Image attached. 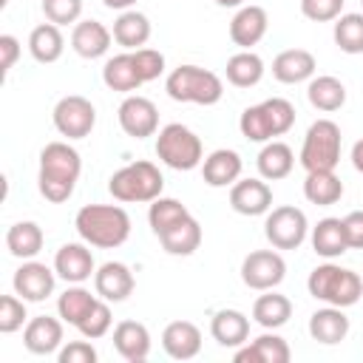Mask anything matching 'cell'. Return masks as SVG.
<instances>
[{
    "mask_svg": "<svg viewBox=\"0 0 363 363\" xmlns=\"http://www.w3.org/2000/svg\"><path fill=\"white\" fill-rule=\"evenodd\" d=\"M346 0H301V14L312 23H332L343 14Z\"/></svg>",
    "mask_w": 363,
    "mask_h": 363,
    "instance_id": "f6af8a7d",
    "label": "cell"
},
{
    "mask_svg": "<svg viewBox=\"0 0 363 363\" xmlns=\"http://www.w3.org/2000/svg\"><path fill=\"white\" fill-rule=\"evenodd\" d=\"M230 207L238 216H264L272 210V187L267 179H238L230 187Z\"/></svg>",
    "mask_w": 363,
    "mask_h": 363,
    "instance_id": "9a60e30c",
    "label": "cell"
},
{
    "mask_svg": "<svg viewBox=\"0 0 363 363\" xmlns=\"http://www.w3.org/2000/svg\"><path fill=\"white\" fill-rule=\"evenodd\" d=\"M284 278H286V261L275 247L272 250H252L241 261V281H244V286H250L255 292L275 289Z\"/></svg>",
    "mask_w": 363,
    "mask_h": 363,
    "instance_id": "8fae6325",
    "label": "cell"
},
{
    "mask_svg": "<svg viewBox=\"0 0 363 363\" xmlns=\"http://www.w3.org/2000/svg\"><path fill=\"white\" fill-rule=\"evenodd\" d=\"M269 28V17L261 6H241L235 11V17L230 20V40L241 48V51H250L252 45H258L264 40Z\"/></svg>",
    "mask_w": 363,
    "mask_h": 363,
    "instance_id": "2e32d148",
    "label": "cell"
},
{
    "mask_svg": "<svg viewBox=\"0 0 363 363\" xmlns=\"http://www.w3.org/2000/svg\"><path fill=\"white\" fill-rule=\"evenodd\" d=\"M82 173V159L68 142H48L40 150L37 187L40 196L51 204H62L74 196V187Z\"/></svg>",
    "mask_w": 363,
    "mask_h": 363,
    "instance_id": "6da1fadb",
    "label": "cell"
},
{
    "mask_svg": "<svg viewBox=\"0 0 363 363\" xmlns=\"http://www.w3.org/2000/svg\"><path fill=\"white\" fill-rule=\"evenodd\" d=\"M190 216V210L179 201V199H170V196H159V199H153L150 201V210H147V224H150V230L156 233V235H162L167 227H173L176 221H182V218H187Z\"/></svg>",
    "mask_w": 363,
    "mask_h": 363,
    "instance_id": "ab89813d",
    "label": "cell"
},
{
    "mask_svg": "<svg viewBox=\"0 0 363 363\" xmlns=\"http://www.w3.org/2000/svg\"><path fill=\"white\" fill-rule=\"evenodd\" d=\"M28 51H31V57H34L37 62H43V65L57 62V60L62 57V51H65V37H62L60 26H54V23H40V26H34L31 34H28Z\"/></svg>",
    "mask_w": 363,
    "mask_h": 363,
    "instance_id": "f1b7e54d",
    "label": "cell"
},
{
    "mask_svg": "<svg viewBox=\"0 0 363 363\" xmlns=\"http://www.w3.org/2000/svg\"><path fill=\"white\" fill-rule=\"evenodd\" d=\"M292 318V301L286 295H278L275 289H267L252 303V320L264 329H281Z\"/></svg>",
    "mask_w": 363,
    "mask_h": 363,
    "instance_id": "836d02e7",
    "label": "cell"
},
{
    "mask_svg": "<svg viewBox=\"0 0 363 363\" xmlns=\"http://www.w3.org/2000/svg\"><path fill=\"white\" fill-rule=\"evenodd\" d=\"M130 54H133V62H136V71H139L142 82H153L164 74V54L162 51L145 45V48H136Z\"/></svg>",
    "mask_w": 363,
    "mask_h": 363,
    "instance_id": "ee69618b",
    "label": "cell"
},
{
    "mask_svg": "<svg viewBox=\"0 0 363 363\" xmlns=\"http://www.w3.org/2000/svg\"><path fill=\"white\" fill-rule=\"evenodd\" d=\"M255 164H258L261 179L278 182V179H286V176L292 173V167H295V153H292V147H289L286 142L272 139V142H264V147H261Z\"/></svg>",
    "mask_w": 363,
    "mask_h": 363,
    "instance_id": "4316f807",
    "label": "cell"
},
{
    "mask_svg": "<svg viewBox=\"0 0 363 363\" xmlns=\"http://www.w3.org/2000/svg\"><path fill=\"white\" fill-rule=\"evenodd\" d=\"M306 99H309L312 108H318L323 113L340 111L343 102H346V85L337 77H332V74L312 77L309 85H306Z\"/></svg>",
    "mask_w": 363,
    "mask_h": 363,
    "instance_id": "f546056e",
    "label": "cell"
},
{
    "mask_svg": "<svg viewBox=\"0 0 363 363\" xmlns=\"http://www.w3.org/2000/svg\"><path fill=\"white\" fill-rule=\"evenodd\" d=\"M23 323H28L26 315V301L14 292V295H3L0 298V332L11 335L17 329H23Z\"/></svg>",
    "mask_w": 363,
    "mask_h": 363,
    "instance_id": "b9f144b4",
    "label": "cell"
},
{
    "mask_svg": "<svg viewBox=\"0 0 363 363\" xmlns=\"http://www.w3.org/2000/svg\"><path fill=\"white\" fill-rule=\"evenodd\" d=\"M60 363H96V349L88 340H71L57 352Z\"/></svg>",
    "mask_w": 363,
    "mask_h": 363,
    "instance_id": "bcb514c9",
    "label": "cell"
},
{
    "mask_svg": "<svg viewBox=\"0 0 363 363\" xmlns=\"http://www.w3.org/2000/svg\"><path fill=\"white\" fill-rule=\"evenodd\" d=\"M108 9H116V11H128L130 6H136V0H102Z\"/></svg>",
    "mask_w": 363,
    "mask_h": 363,
    "instance_id": "f907efd6",
    "label": "cell"
},
{
    "mask_svg": "<svg viewBox=\"0 0 363 363\" xmlns=\"http://www.w3.org/2000/svg\"><path fill=\"white\" fill-rule=\"evenodd\" d=\"M306 289H309V295H312L315 301H323V303H329V306L346 309V306H354V303L360 301V295H363V281H360V275H357L354 269H346V267H340V264L326 261V264H320V267H315V269L309 272Z\"/></svg>",
    "mask_w": 363,
    "mask_h": 363,
    "instance_id": "3957f363",
    "label": "cell"
},
{
    "mask_svg": "<svg viewBox=\"0 0 363 363\" xmlns=\"http://www.w3.org/2000/svg\"><path fill=\"white\" fill-rule=\"evenodd\" d=\"M164 91L176 102H193V105H216L224 96V82L218 74L199 68V65H179L167 74Z\"/></svg>",
    "mask_w": 363,
    "mask_h": 363,
    "instance_id": "8992f818",
    "label": "cell"
},
{
    "mask_svg": "<svg viewBox=\"0 0 363 363\" xmlns=\"http://www.w3.org/2000/svg\"><path fill=\"white\" fill-rule=\"evenodd\" d=\"M102 82L111 91H119V94H130L139 85H145L142 77H139V71H136V62H133V54L130 51L116 54V57H111L102 65Z\"/></svg>",
    "mask_w": 363,
    "mask_h": 363,
    "instance_id": "1f68e13d",
    "label": "cell"
},
{
    "mask_svg": "<svg viewBox=\"0 0 363 363\" xmlns=\"http://www.w3.org/2000/svg\"><path fill=\"white\" fill-rule=\"evenodd\" d=\"M303 196L309 204L332 207L343 196V182L335 176V170H312L303 179Z\"/></svg>",
    "mask_w": 363,
    "mask_h": 363,
    "instance_id": "e575fe53",
    "label": "cell"
},
{
    "mask_svg": "<svg viewBox=\"0 0 363 363\" xmlns=\"http://www.w3.org/2000/svg\"><path fill=\"white\" fill-rule=\"evenodd\" d=\"M335 45L343 54H363V11H349L335 20Z\"/></svg>",
    "mask_w": 363,
    "mask_h": 363,
    "instance_id": "74e56055",
    "label": "cell"
},
{
    "mask_svg": "<svg viewBox=\"0 0 363 363\" xmlns=\"http://www.w3.org/2000/svg\"><path fill=\"white\" fill-rule=\"evenodd\" d=\"M343 230L349 250H363V210H352L349 216H343Z\"/></svg>",
    "mask_w": 363,
    "mask_h": 363,
    "instance_id": "7dc6e473",
    "label": "cell"
},
{
    "mask_svg": "<svg viewBox=\"0 0 363 363\" xmlns=\"http://www.w3.org/2000/svg\"><path fill=\"white\" fill-rule=\"evenodd\" d=\"M111 323H113V315H111L108 301H105V298H96V303H94V306L88 309V315L77 323V329H79L82 337L96 340V337H105V335H108Z\"/></svg>",
    "mask_w": 363,
    "mask_h": 363,
    "instance_id": "60d3db41",
    "label": "cell"
},
{
    "mask_svg": "<svg viewBox=\"0 0 363 363\" xmlns=\"http://www.w3.org/2000/svg\"><path fill=\"white\" fill-rule=\"evenodd\" d=\"M113 40L128 48V51H136V48H145V43L150 40V20L136 11V9H128L122 11L116 20H113Z\"/></svg>",
    "mask_w": 363,
    "mask_h": 363,
    "instance_id": "4dcf8cb0",
    "label": "cell"
},
{
    "mask_svg": "<svg viewBox=\"0 0 363 363\" xmlns=\"http://www.w3.org/2000/svg\"><path fill=\"white\" fill-rule=\"evenodd\" d=\"M136 281L128 264L122 261H105L96 272H94V289L99 298H105L108 303H119L133 292Z\"/></svg>",
    "mask_w": 363,
    "mask_h": 363,
    "instance_id": "e0dca14e",
    "label": "cell"
},
{
    "mask_svg": "<svg viewBox=\"0 0 363 363\" xmlns=\"http://www.w3.org/2000/svg\"><path fill=\"white\" fill-rule=\"evenodd\" d=\"M241 167H244V162L235 150L218 147L201 162V176L210 187H233L241 179Z\"/></svg>",
    "mask_w": 363,
    "mask_h": 363,
    "instance_id": "603a6c76",
    "label": "cell"
},
{
    "mask_svg": "<svg viewBox=\"0 0 363 363\" xmlns=\"http://www.w3.org/2000/svg\"><path fill=\"white\" fill-rule=\"evenodd\" d=\"M119 128L133 139H147L159 130V108L139 94H128L116 111Z\"/></svg>",
    "mask_w": 363,
    "mask_h": 363,
    "instance_id": "7c38bea8",
    "label": "cell"
},
{
    "mask_svg": "<svg viewBox=\"0 0 363 363\" xmlns=\"http://www.w3.org/2000/svg\"><path fill=\"white\" fill-rule=\"evenodd\" d=\"M79 238L99 250L122 247L130 235V216L119 204H85L74 216Z\"/></svg>",
    "mask_w": 363,
    "mask_h": 363,
    "instance_id": "7a4b0ae2",
    "label": "cell"
},
{
    "mask_svg": "<svg viewBox=\"0 0 363 363\" xmlns=\"http://www.w3.org/2000/svg\"><path fill=\"white\" fill-rule=\"evenodd\" d=\"M0 3H3V6H6V3H9V0H0Z\"/></svg>",
    "mask_w": 363,
    "mask_h": 363,
    "instance_id": "f5cc1de1",
    "label": "cell"
},
{
    "mask_svg": "<svg viewBox=\"0 0 363 363\" xmlns=\"http://www.w3.org/2000/svg\"><path fill=\"white\" fill-rule=\"evenodd\" d=\"M43 241H45V235H43V230H40L37 221H17V224H11L9 233H6V247H9V252H11L14 258H23V261L34 258V255L43 250Z\"/></svg>",
    "mask_w": 363,
    "mask_h": 363,
    "instance_id": "d590c367",
    "label": "cell"
},
{
    "mask_svg": "<svg viewBox=\"0 0 363 363\" xmlns=\"http://www.w3.org/2000/svg\"><path fill=\"white\" fill-rule=\"evenodd\" d=\"M312 250L332 261V258H340L346 250H349V241H346V230H343V218H320L315 227H312Z\"/></svg>",
    "mask_w": 363,
    "mask_h": 363,
    "instance_id": "83f0119b",
    "label": "cell"
},
{
    "mask_svg": "<svg viewBox=\"0 0 363 363\" xmlns=\"http://www.w3.org/2000/svg\"><path fill=\"white\" fill-rule=\"evenodd\" d=\"M292 125H295V105L284 96H272L258 105H250L238 119V130L250 142H272L275 136H284Z\"/></svg>",
    "mask_w": 363,
    "mask_h": 363,
    "instance_id": "277c9868",
    "label": "cell"
},
{
    "mask_svg": "<svg viewBox=\"0 0 363 363\" xmlns=\"http://www.w3.org/2000/svg\"><path fill=\"white\" fill-rule=\"evenodd\" d=\"M264 235L275 250H298L309 235V221L301 207L281 204L267 213Z\"/></svg>",
    "mask_w": 363,
    "mask_h": 363,
    "instance_id": "9c48e42d",
    "label": "cell"
},
{
    "mask_svg": "<svg viewBox=\"0 0 363 363\" xmlns=\"http://www.w3.org/2000/svg\"><path fill=\"white\" fill-rule=\"evenodd\" d=\"M40 6H43L45 20L54 26L79 23V14H82V0H43Z\"/></svg>",
    "mask_w": 363,
    "mask_h": 363,
    "instance_id": "7bdbcfd3",
    "label": "cell"
},
{
    "mask_svg": "<svg viewBox=\"0 0 363 363\" xmlns=\"http://www.w3.org/2000/svg\"><path fill=\"white\" fill-rule=\"evenodd\" d=\"M113 40V31H108L99 20H79L74 23L71 31V48L82 57V60H99L108 54Z\"/></svg>",
    "mask_w": 363,
    "mask_h": 363,
    "instance_id": "44dd1931",
    "label": "cell"
},
{
    "mask_svg": "<svg viewBox=\"0 0 363 363\" xmlns=\"http://www.w3.org/2000/svg\"><path fill=\"white\" fill-rule=\"evenodd\" d=\"M162 349L173 360H190L201 352V329L193 320H173L162 332Z\"/></svg>",
    "mask_w": 363,
    "mask_h": 363,
    "instance_id": "7402d4cb",
    "label": "cell"
},
{
    "mask_svg": "<svg viewBox=\"0 0 363 363\" xmlns=\"http://www.w3.org/2000/svg\"><path fill=\"white\" fill-rule=\"evenodd\" d=\"M156 156L173 170H193L204 162L201 139L182 122H170L156 136Z\"/></svg>",
    "mask_w": 363,
    "mask_h": 363,
    "instance_id": "52a82bcc",
    "label": "cell"
},
{
    "mask_svg": "<svg viewBox=\"0 0 363 363\" xmlns=\"http://www.w3.org/2000/svg\"><path fill=\"white\" fill-rule=\"evenodd\" d=\"M20 57V40L14 34H0V71L9 74Z\"/></svg>",
    "mask_w": 363,
    "mask_h": 363,
    "instance_id": "c3c4849f",
    "label": "cell"
},
{
    "mask_svg": "<svg viewBox=\"0 0 363 363\" xmlns=\"http://www.w3.org/2000/svg\"><path fill=\"white\" fill-rule=\"evenodd\" d=\"M113 349L130 360V363H139L150 354V332L145 323L139 320H119L113 326Z\"/></svg>",
    "mask_w": 363,
    "mask_h": 363,
    "instance_id": "484cf974",
    "label": "cell"
},
{
    "mask_svg": "<svg viewBox=\"0 0 363 363\" xmlns=\"http://www.w3.org/2000/svg\"><path fill=\"white\" fill-rule=\"evenodd\" d=\"M352 164H354L357 173H363V139H357L352 145Z\"/></svg>",
    "mask_w": 363,
    "mask_h": 363,
    "instance_id": "681fc988",
    "label": "cell"
},
{
    "mask_svg": "<svg viewBox=\"0 0 363 363\" xmlns=\"http://www.w3.org/2000/svg\"><path fill=\"white\" fill-rule=\"evenodd\" d=\"M360 6H363V0H360Z\"/></svg>",
    "mask_w": 363,
    "mask_h": 363,
    "instance_id": "db71d44e",
    "label": "cell"
},
{
    "mask_svg": "<svg viewBox=\"0 0 363 363\" xmlns=\"http://www.w3.org/2000/svg\"><path fill=\"white\" fill-rule=\"evenodd\" d=\"M315 71H318L315 54L306 51V48H286L272 60V77L284 85L306 82V79L315 77Z\"/></svg>",
    "mask_w": 363,
    "mask_h": 363,
    "instance_id": "d6986e66",
    "label": "cell"
},
{
    "mask_svg": "<svg viewBox=\"0 0 363 363\" xmlns=\"http://www.w3.org/2000/svg\"><path fill=\"white\" fill-rule=\"evenodd\" d=\"M164 190V176L162 170L147 162V159H139V162H130L125 167H119L111 179H108V193L116 199V201H125V204H139V201H153L159 199Z\"/></svg>",
    "mask_w": 363,
    "mask_h": 363,
    "instance_id": "5b68a950",
    "label": "cell"
},
{
    "mask_svg": "<svg viewBox=\"0 0 363 363\" xmlns=\"http://www.w3.org/2000/svg\"><path fill=\"white\" fill-rule=\"evenodd\" d=\"M210 335L224 349H238L250 337V318L238 309H218L210 320Z\"/></svg>",
    "mask_w": 363,
    "mask_h": 363,
    "instance_id": "cb8c5ba5",
    "label": "cell"
},
{
    "mask_svg": "<svg viewBox=\"0 0 363 363\" xmlns=\"http://www.w3.org/2000/svg\"><path fill=\"white\" fill-rule=\"evenodd\" d=\"M216 6H221V9H238V6H244V0H216Z\"/></svg>",
    "mask_w": 363,
    "mask_h": 363,
    "instance_id": "816d5d0a",
    "label": "cell"
},
{
    "mask_svg": "<svg viewBox=\"0 0 363 363\" xmlns=\"http://www.w3.org/2000/svg\"><path fill=\"white\" fill-rule=\"evenodd\" d=\"M340 145H343V136H340V128L332 122V119H315L303 136V145H301V164L306 173L312 170H335L337 162H340Z\"/></svg>",
    "mask_w": 363,
    "mask_h": 363,
    "instance_id": "ba28073f",
    "label": "cell"
},
{
    "mask_svg": "<svg viewBox=\"0 0 363 363\" xmlns=\"http://www.w3.org/2000/svg\"><path fill=\"white\" fill-rule=\"evenodd\" d=\"M289 357H292L289 343L275 332L258 335L252 343L238 346L233 354L235 363H289Z\"/></svg>",
    "mask_w": 363,
    "mask_h": 363,
    "instance_id": "ffe728a7",
    "label": "cell"
},
{
    "mask_svg": "<svg viewBox=\"0 0 363 363\" xmlns=\"http://www.w3.org/2000/svg\"><path fill=\"white\" fill-rule=\"evenodd\" d=\"M96 303V295H91L85 286H79V284H71L60 298H57V312H60V318L65 320V323H71V326H77L85 315H88V309Z\"/></svg>",
    "mask_w": 363,
    "mask_h": 363,
    "instance_id": "f35d334b",
    "label": "cell"
},
{
    "mask_svg": "<svg viewBox=\"0 0 363 363\" xmlns=\"http://www.w3.org/2000/svg\"><path fill=\"white\" fill-rule=\"evenodd\" d=\"M62 323L51 315H37L23 329V346L31 354H54L62 346Z\"/></svg>",
    "mask_w": 363,
    "mask_h": 363,
    "instance_id": "ac0fdd59",
    "label": "cell"
},
{
    "mask_svg": "<svg viewBox=\"0 0 363 363\" xmlns=\"http://www.w3.org/2000/svg\"><path fill=\"white\" fill-rule=\"evenodd\" d=\"M227 82L235 88H252L264 79V60L255 51H238L227 60Z\"/></svg>",
    "mask_w": 363,
    "mask_h": 363,
    "instance_id": "8d00e7d4",
    "label": "cell"
},
{
    "mask_svg": "<svg viewBox=\"0 0 363 363\" xmlns=\"http://www.w3.org/2000/svg\"><path fill=\"white\" fill-rule=\"evenodd\" d=\"M54 128L65 139H85L96 125V108L79 94H68L54 105Z\"/></svg>",
    "mask_w": 363,
    "mask_h": 363,
    "instance_id": "30bf717a",
    "label": "cell"
},
{
    "mask_svg": "<svg viewBox=\"0 0 363 363\" xmlns=\"http://www.w3.org/2000/svg\"><path fill=\"white\" fill-rule=\"evenodd\" d=\"M159 241H162L164 252H170V255H193L201 244V224L193 216H187V218L176 221L173 227H167L159 235Z\"/></svg>",
    "mask_w": 363,
    "mask_h": 363,
    "instance_id": "d6a6232c",
    "label": "cell"
},
{
    "mask_svg": "<svg viewBox=\"0 0 363 363\" xmlns=\"http://www.w3.org/2000/svg\"><path fill=\"white\" fill-rule=\"evenodd\" d=\"M91 244H79V241H68L57 250L54 255V272L65 281V284H82L96 272L94 264V252L88 250Z\"/></svg>",
    "mask_w": 363,
    "mask_h": 363,
    "instance_id": "5bb4252c",
    "label": "cell"
},
{
    "mask_svg": "<svg viewBox=\"0 0 363 363\" xmlns=\"http://www.w3.org/2000/svg\"><path fill=\"white\" fill-rule=\"evenodd\" d=\"M309 335L312 340L323 343V346H335L340 340H346L349 335V318L340 306H323V309H315L312 318H309Z\"/></svg>",
    "mask_w": 363,
    "mask_h": 363,
    "instance_id": "d4e9b609",
    "label": "cell"
},
{
    "mask_svg": "<svg viewBox=\"0 0 363 363\" xmlns=\"http://www.w3.org/2000/svg\"><path fill=\"white\" fill-rule=\"evenodd\" d=\"M11 284H14V292H17L23 301H28V303H40V301H45V298L54 292L57 272H54L51 267H45V264L28 258V261H23V264L17 267Z\"/></svg>",
    "mask_w": 363,
    "mask_h": 363,
    "instance_id": "4fadbf2b",
    "label": "cell"
}]
</instances>
